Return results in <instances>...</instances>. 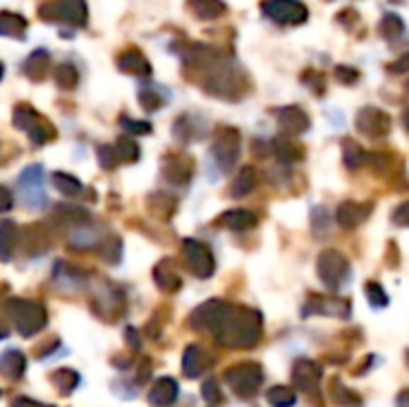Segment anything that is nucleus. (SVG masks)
I'll return each instance as SVG.
<instances>
[{
	"instance_id": "obj_22",
	"label": "nucleus",
	"mask_w": 409,
	"mask_h": 407,
	"mask_svg": "<svg viewBox=\"0 0 409 407\" xmlns=\"http://www.w3.org/2000/svg\"><path fill=\"white\" fill-rule=\"evenodd\" d=\"M275 154H278L282 161H294V159H299V149L294 147L292 142H285V139L275 142Z\"/></svg>"
},
{
	"instance_id": "obj_19",
	"label": "nucleus",
	"mask_w": 409,
	"mask_h": 407,
	"mask_svg": "<svg viewBox=\"0 0 409 407\" xmlns=\"http://www.w3.org/2000/svg\"><path fill=\"white\" fill-rule=\"evenodd\" d=\"M55 81H58L62 89H70V86L77 84V70H74V65H70V62L60 65L58 70H55Z\"/></svg>"
},
{
	"instance_id": "obj_12",
	"label": "nucleus",
	"mask_w": 409,
	"mask_h": 407,
	"mask_svg": "<svg viewBox=\"0 0 409 407\" xmlns=\"http://www.w3.org/2000/svg\"><path fill=\"white\" fill-rule=\"evenodd\" d=\"M371 206L367 204H352V202H345L342 206L338 209V223L342 225V228H355V225H359L364 218L369 216Z\"/></svg>"
},
{
	"instance_id": "obj_29",
	"label": "nucleus",
	"mask_w": 409,
	"mask_h": 407,
	"mask_svg": "<svg viewBox=\"0 0 409 407\" xmlns=\"http://www.w3.org/2000/svg\"><path fill=\"white\" fill-rule=\"evenodd\" d=\"M405 127H407V130H409V110H407V113H405Z\"/></svg>"
},
{
	"instance_id": "obj_15",
	"label": "nucleus",
	"mask_w": 409,
	"mask_h": 407,
	"mask_svg": "<svg viewBox=\"0 0 409 407\" xmlns=\"http://www.w3.org/2000/svg\"><path fill=\"white\" fill-rule=\"evenodd\" d=\"M379 31H381L383 36H386V39L395 41V39H398V36L405 34L407 29H405V22H402L400 17L395 15V12H388V15L381 20V27H379Z\"/></svg>"
},
{
	"instance_id": "obj_20",
	"label": "nucleus",
	"mask_w": 409,
	"mask_h": 407,
	"mask_svg": "<svg viewBox=\"0 0 409 407\" xmlns=\"http://www.w3.org/2000/svg\"><path fill=\"white\" fill-rule=\"evenodd\" d=\"M364 161V151L357 147L355 142H345V163L350 168H359V163Z\"/></svg>"
},
{
	"instance_id": "obj_5",
	"label": "nucleus",
	"mask_w": 409,
	"mask_h": 407,
	"mask_svg": "<svg viewBox=\"0 0 409 407\" xmlns=\"http://www.w3.org/2000/svg\"><path fill=\"white\" fill-rule=\"evenodd\" d=\"M261 379H263V374L256 365H240V367H235L228 372L230 386L235 388V393H240V396H244V398L254 396V393L259 391Z\"/></svg>"
},
{
	"instance_id": "obj_30",
	"label": "nucleus",
	"mask_w": 409,
	"mask_h": 407,
	"mask_svg": "<svg viewBox=\"0 0 409 407\" xmlns=\"http://www.w3.org/2000/svg\"><path fill=\"white\" fill-rule=\"evenodd\" d=\"M390 3H398V5H402V3H407V0H390Z\"/></svg>"
},
{
	"instance_id": "obj_3",
	"label": "nucleus",
	"mask_w": 409,
	"mask_h": 407,
	"mask_svg": "<svg viewBox=\"0 0 409 407\" xmlns=\"http://www.w3.org/2000/svg\"><path fill=\"white\" fill-rule=\"evenodd\" d=\"M261 10L270 22L282 27H297L309 20V10L299 0H263Z\"/></svg>"
},
{
	"instance_id": "obj_25",
	"label": "nucleus",
	"mask_w": 409,
	"mask_h": 407,
	"mask_svg": "<svg viewBox=\"0 0 409 407\" xmlns=\"http://www.w3.org/2000/svg\"><path fill=\"white\" fill-rule=\"evenodd\" d=\"M335 79L342 81V84H355V81L359 79V72H357L355 67L340 65V67H335Z\"/></svg>"
},
{
	"instance_id": "obj_27",
	"label": "nucleus",
	"mask_w": 409,
	"mask_h": 407,
	"mask_svg": "<svg viewBox=\"0 0 409 407\" xmlns=\"http://www.w3.org/2000/svg\"><path fill=\"white\" fill-rule=\"evenodd\" d=\"M395 221H398V223H409V204H405L398 211V214H395Z\"/></svg>"
},
{
	"instance_id": "obj_26",
	"label": "nucleus",
	"mask_w": 409,
	"mask_h": 407,
	"mask_svg": "<svg viewBox=\"0 0 409 407\" xmlns=\"http://www.w3.org/2000/svg\"><path fill=\"white\" fill-rule=\"evenodd\" d=\"M390 72L393 74H402V72H407L409 70V53H405V55H400L398 60L393 62V65L388 67Z\"/></svg>"
},
{
	"instance_id": "obj_31",
	"label": "nucleus",
	"mask_w": 409,
	"mask_h": 407,
	"mask_svg": "<svg viewBox=\"0 0 409 407\" xmlns=\"http://www.w3.org/2000/svg\"><path fill=\"white\" fill-rule=\"evenodd\" d=\"M0 77H3V65H0Z\"/></svg>"
},
{
	"instance_id": "obj_23",
	"label": "nucleus",
	"mask_w": 409,
	"mask_h": 407,
	"mask_svg": "<svg viewBox=\"0 0 409 407\" xmlns=\"http://www.w3.org/2000/svg\"><path fill=\"white\" fill-rule=\"evenodd\" d=\"M142 103L146 105V110H156L163 103V98H159V91H154V86H144L139 91Z\"/></svg>"
},
{
	"instance_id": "obj_1",
	"label": "nucleus",
	"mask_w": 409,
	"mask_h": 407,
	"mask_svg": "<svg viewBox=\"0 0 409 407\" xmlns=\"http://www.w3.org/2000/svg\"><path fill=\"white\" fill-rule=\"evenodd\" d=\"M259 323H261V319L256 311H249V309L230 311L228 319H225V323H223L225 333L220 336V340L228 343V345H235V348L254 345L261 336Z\"/></svg>"
},
{
	"instance_id": "obj_2",
	"label": "nucleus",
	"mask_w": 409,
	"mask_h": 407,
	"mask_svg": "<svg viewBox=\"0 0 409 407\" xmlns=\"http://www.w3.org/2000/svg\"><path fill=\"white\" fill-rule=\"evenodd\" d=\"M39 17L43 22L84 27L89 20V8L86 0H43L39 5Z\"/></svg>"
},
{
	"instance_id": "obj_9",
	"label": "nucleus",
	"mask_w": 409,
	"mask_h": 407,
	"mask_svg": "<svg viewBox=\"0 0 409 407\" xmlns=\"http://www.w3.org/2000/svg\"><path fill=\"white\" fill-rule=\"evenodd\" d=\"M292 379H294V384H297V388L311 393V391H316V386L321 381V367L313 365V362H309V360H301L294 365Z\"/></svg>"
},
{
	"instance_id": "obj_13",
	"label": "nucleus",
	"mask_w": 409,
	"mask_h": 407,
	"mask_svg": "<svg viewBox=\"0 0 409 407\" xmlns=\"http://www.w3.org/2000/svg\"><path fill=\"white\" fill-rule=\"evenodd\" d=\"M117 67H120L122 72H129V74H142V77H146L151 74V65L149 60L144 58V55L137 51V48H129V51H125L120 58H117Z\"/></svg>"
},
{
	"instance_id": "obj_21",
	"label": "nucleus",
	"mask_w": 409,
	"mask_h": 407,
	"mask_svg": "<svg viewBox=\"0 0 409 407\" xmlns=\"http://www.w3.org/2000/svg\"><path fill=\"white\" fill-rule=\"evenodd\" d=\"M367 299H369V302L374 304V306H379V309L388 304V295L383 292V287L376 285V283H369V285H367Z\"/></svg>"
},
{
	"instance_id": "obj_8",
	"label": "nucleus",
	"mask_w": 409,
	"mask_h": 407,
	"mask_svg": "<svg viewBox=\"0 0 409 407\" xmlns=\"http://www.w3.org/2000/svg\"><path fill=\"white\" fill-rule=\"evenodd\" d=\"M278 125L282 127V132L297 137L309 130V115L299 105H287V108L278 110Z\"/></svg>"
},
{
	"instance_id": "obj_32",
	"label": "nucleus",
	"mask_w": 409,
	"mask_h": 407,
	"mask_svg": "<svg viewBox=\"0 0 409 407\" xmlns=\"http://www.w3.org/2000/svg\"><path fill=\"white\" fill-rule=\"evenodd\" d=\"M407 89H409V84H407Z\"/></svg>"
},
{
	"instance_id": "obj_18",
	"label": "nucleus",
	"mask_w": 409,
	"mask_h": 407,
	"mask_svg": "<svg viewBox=\"0 0 409 407\" xmlns=\"http://www.w3.org/2000/svg\"><path fill=\"white\" fill-rule=\"evenodd\" d=\"M256 185V175H254V168H244V171L237 175V183L232 187V192H235V197H244V194L251 192V187Z\"/></svg>"
},
{
	"instance_id": "obj_7",
	"label": "nucleus",
	"mask_w": 409,
	"mask_h": 407,
	"mask_svg": "<svg viewBox=\"0 0 409 407\" xmlns=\"http://www.w3.org/2000/svg\"><path fill=\"white\" fill-rule=\"evenodd\" d=\"M237 154H240V134L230 127L220 130L218 139L213 144V159L228 171V168H232V163L237 161Z\"/></svg>"
},
{
	"instance_id": "obj_11",
	"label": "nucleus",
	"mask_w": 409,
	"mask_h": 407,
	"mask_svg": "<svg viewBox=\"0 0 409 407\" xmlns=\"http://www.w3.org/2000/svg\"><path fill=\"white\" fill-rule=\"evenodd\" d=\"M0 36L24 41L27 39V20L15 12H0Z\"/></svg>"
},
{
	"instance_id": "obj_24",
	"label": "nucleus",
	"mask_w": 409,
	"mask_h": 407,
	"mask_svg": "<svg viewBox=\"0 0 409 407\" xmlns=\"http://www.w3.org/2000/svg\"><path fill=\"white\" fill-rule=\"evenodd\" d=\"M330 223V216L326 214L323 209H316L313 211V216H311V225H313V230H316V235H326V225Z\"/></svg>"
},
{
	"instance_id": "obj_17",
	"label": "nucleus",
	"mask_w": 409,
	"mask_h": 407,
	"mask_svg": "<svg viewBox=\"0 0 409 407\" xmlns=\"http://www.w3.org/2000/svg\"><path fill=\"white\" fill-rule=\"evenodd\" d=\"M223 223L230 225V228H237V230H247L256 225V216L249 214V211H230V214L223 218Z\"/></svg>"
},
{
	"instance_id": "obj_10",
	"label": "nucleus",
	"mask_w": 409,
	"mask_h": 407,
	"mask_svg": "<svg viewBox=\"0 0 409 407\" xmlns=\"http://www.w3.org/2000/svg\"><path fill=\"white\" fill-rule=\"evenodd\" d=\"M187 10H190L197 20L211 22L223 17L225 12H228V5H225L223 0H187Z\"/></svg>"
},
{
	"instance_id": "obj_16",
	"label": "nucleus",
	"mask_w": 409,
	"mask_h": 407,
	"mask_svg": "<svg viewBox=\"0 0 409 407\" xmlns=\"http://www.w3.org/2000/svg\"><path fill=\"white\" fill-rule=\"evenodd\" d=\"M294 400H297V396H294V391L287 386H275L268 391V403L273 407H292Z\"/></svg>"
},
{
	"instance_id": "obj_6",
	"label": "nucleus",
	"mask_w": 409,
	"mask_h": 407,
	"mask_svg": "<svg viewBox=\"0 0 409 407\" xmlns=\"http://www.w3.org/2000/svg\"><path fill=\"white\" fill-rule=\"evenodd\" d=\"M357 130L374 139H383L390 132V117L381 108H362L357 113Z\"/></svg>"
},
{
	"instance_id": "obj_14",
	"label": "nucleus",
	"mask_w": 409,
	"mask_h": 407,
	"mask_svg": "<svg viewBox=\"0 0 409 407\" xmlns=\"http://www.w3.org/2000/svg\"><path fill=\"white\" fill-rule=\"evenodd\" d=\"M24 70L31 79H43L46 77V72L50 70V55L46 51H36L31 53L27 62H24Z\"/></svg>"
},
{
	"instance_id": "obj_4",
	"label": "nucleus",
	"mask_w": 409,
	"mask_h": 407,
	"mask_svg": "<svg viewBox=\"0 0 409 407\" xmlns=\"http://www.w3.org/2000/svg\"><path fill=\"white\" fill-rule=\"evenodd\" d=\"M318 275L330 290H340L350 280V264L335 249H328L318 256Z\"/></svg>"
},
{
	"instance_id": "obj_28",
	"label": "nucleus",
	"mask_w": 409,
	"mask_h": 407,
	"mask_svg": "<svg viewBox=\"0 0 409 407\" xmlns=\"http://www.w3.org/2000/svg\"><path fill=\"white\" fill-rule=\"evenodd\" d=\"M398 407H409V391L400 393V398H398Z\"/></svg>"
}]
</instances>
